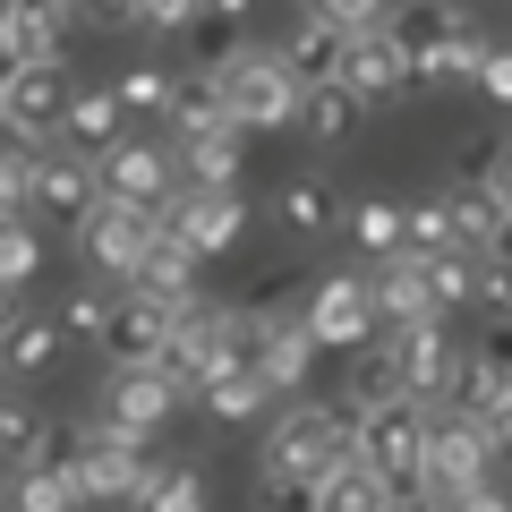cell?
Masks as SVG:
<instances>
[{
    "label": "cell",
    "mask_w": 512,
    "mask_h": 512,
    "mask_svg": "<svg viewBox=\"0 0 512 512\" xmlns=\"http://www.w3.org/2000/svg\"><path fill=\"white\" fill-rule=\"evenodd\" d=\"M367 299H376V325H444L436 291H427V256H410V248L367 265Z\"/></svg>",
    "instance_id": "5bb4252c"
},
{
    "label": "cell",
    "mask_w": 512,
    "mask_h": 512,
    "mask_svg": "<svg viewBox=\"0 0 512 512\" xmlns=\"http://www.w3.org/2000/svg\"><path fill=\"white\" fill-rule=\"evenodd\" d=\"M180 393H188V384L171 376V367H111V376H103V402H94V419L128 427V436H154V427L180 410Z\"/></svg>",
    "instance_id": "30bf717a"
},
{
    "label": "cell",
    "mask_w": 512,
    "mask_h": 512,
    "mask_svg": "<svg viewBox=\"0 0 512 512\" xmlns=\"http://www.w3.org/2000/svg\"><path fill=\"white\" fill-rule=\"evenodd\" d=\"M453 512H512V495H495V487H478V495H461Z\"/></svg>",
    "instance_id": "816d5d0a"
},
{
    "label": "cell",
    "mask_w": 512,
    "mask_h": 512,
    "mask_svg": "<svg viewBox=\"0 0 512 512\" xmlns=\"http://www.w3.org/2000/svg\"><path fill=\"white\" fill-rule=\"evenodd\" d=\"M120 111L128 120H171V103H180V77L171 69H154V60H137V69H120Z\"/></svg>",
    "instance_id": "e575fe53"
},
{
    "label": "cell",
    "mask_w": 512,
    "mask_h": 512,
    "mask_svg": "<svg viewBox=\"0 0 512 512\" xmlns=\"http://www.w3.org/2000/svg\"><path fill=\"white\" fill-rule=\"evenodd\" d=\"M487 52H495V35H487V26H470V35H461V43H444V52H419V60H410V69H419V94H444V86H478Z\"/></svg>",
    "instance_id": "f546056e"
},
{
    "label": "cell",
    "mask_w": 512,
    "mask_h": 512,
    "mask_svg": "<svg viewBox=\"0 0 512 512\" xmlns=\"http://www.w3.org/2000/svg\"><path fill=\"white\" fill-rule=\"evenodd\" d=\"M60 9H86V0H60Z\"/></svg>",
    "instance_id": "91938a15"
},
{
    "label": "cell",
    "mask_w": 512,
    "mask_h": 512,
    "mask_svg": "<svg viewBox=\"0 0 512 512\" xmlns=\"http://www.w3.org/2000/svg\"><path fill=\"white\" fill-rule=\"evenodd\" d=\"M9 9H18V0H0V26H9Z\"/></svg>",
    "instance_id": "680465c9"
},
{
    "label": "cell",
    "mask_w": 512,
    "mask_h": 512,
    "mask_svg": "<svg viewBox=\"0 0 512 512\" xmlns=\"http://www.w3.org/2000/svg\"><path fill=\"white\" fill-rule=\"evenodd\" d=\"M77 504H86V495H77V478H69V461H60V453L9 470V512H77Z\"/></svg>",
    "instance_id": "f1b7e54d"
},
{
    "label": "cell",
    "mask_w": 512,
    "mask_h": 512,
    "mask_svg": "<svg viewBox=\"0 0 512 512\" xmlns=\"http://www.w3.org/2000/svg\"><path fill=\"white\" fill-rule=\"evenodd\" d=\"M299 325L316 333V350H359L376 342V299H367V274H325L308 291V308H299Z\"/></svg>",
    "instance_id": "9c48e42d"
},
{
    "label": "cell",
    "mask_w": 512,
    "mask_h": 512,
    "mask_svg": "<svg viewBox=\"0 0 512 512\" xmlns=\"http://www.w3.org/2000/svg\"><path fill=\"white\" fill-rule=\"evenodd\" d=\"M35 265H43V239H35V222H0V291H26L35 282Z\"/></svg>",
    "instance_id": "60d3db41"
},
{
    "label": "cell",
    "mask_w": 512,
    "mask_h": 512,
    "mask_svg": "<svg viewBox=\"0 0 512 512\" xmlns=\"http://www.w3.org/2000/svg\"><path fill=\"white\" fill-rule=\"evenodd\" d=\"M342 410H376V402H402V367H393V342H359V350H342Z\"/></svg>",
    "instance_id": "484cf974"
},
{
    "label": "cell",
    "mask_w": 512,
    "mask_h": 512,
    "mask_svg": "<svg viewBox=\"0 0 512 512\" xmlns=\"http://www.w3.org/2000/svg\"><path fill=\"white\" fill-rule=\"evenodd\" d=\"M18 316H26V308H18V291H0V342L18 333Z\"/></svg>",
    "instance_id": "11a10c76"
},
{
    "label": "cell",
    "mask_w": 512,
    "mask_h": 512,
    "mask_svg": "<svg viewBox=\"0 0 512 512\" xmlns=\"http://www.w3.org/2000/svg\"><path fill=\"white\" fill-rule=\"evenodd\" d=\"M69 359V325L60 316H18V333L0 342V376H52V367Z\"/></svg>",
    "instance_id": "4316f807"
},
{
    "label": "cell",
    "mask_w": 512,
    "mask_h": 512,
    "mask_svg": "<svg viewBox=\"0 0 512 512\" xmlns=\"http://www.w3.org/2000/svg\"><path fill=\"white\" fill-rule=\"evenodd\" d=\"M350 461V410L342 402H291L274 427H265V453L256 470H299V478H325Z\"/></svg>",
    "instance_id": "8992f818"
},
{
    "label": "cell",
    "mask_w": 512,
    "mask_h": 512,
    "mask_svg": "<svg viewBox=\"0 0 512 512\" xmlns=\"http://www.w3.org/2000/svg\"><path fill=\"white\" fill-rule=\"evenodd\" d=\"M384 512H436V504H427V495H393Z\"/></svg>",
    "instance_id": "9f6ffc18"
},
{
    "label": "cell",
    "mask_w": 512,
    "mask_h": 512,
    "mask_svg": "<svg viewBox=\"0 0 512 512\" xmlns=\"http://www.w3.org/2000/svg\"><path fill=\"white\" fill-rule=\"evenodd\" d=\"M60 325H69V342H103V325H111V291H103V282L69 291V299H60Z\"/></svg>",
    "instance_id": "ee69618b"
},
{
    "label": "cell",
    "mask_w": 512,
    "mask_h": 512,
    "mask_svg": "<svg viewBox=\"0 0 512 512\" xmlns=\"http://www.w3.org/2000/svg\"><path fill=\"white\" fill-rule=\"evenodd\" d=\"M9 69H18V60H9V52H0V94H9Z\"/></svg>",
    "instance_id": "6f0895ef"
},
{
    "label": "cell",
    "mask_w": 512,
    "mask_h": 512,
    "mask_svg": "<svg viewBox=\"0 0 512 512\" xmlns=\"http://www.w3.org/2000/svg\"><path fill=\"white\" fill-rule=\"evenodd\" d=\"M94 205H103V171L86 163V154H69V146H43L35 154V214H52V222H86Z\"/></svg>",
    "instance_id": "9a60e30c"
},
{
    "label": "cell",
    "mask_w": 512,
    "mask_h": 512,
    "mask_svg": "<svg viewBox=\"0 0 512 512\" xmlns=\"http://www.w3.org/2000/svg\"><path fill=\"white\" fill-rule=\"evenodd\" d=\"M444 214H453V239H461V248H478V256H487L495 222H504V197H495V188L453 180V188H444Z\"/></svg>",
    "instance_id": "836d02e7"
},
{
    "label": "cell",
    "mask_w": 512,
    "mask_h": 512,
    "mask_svg": "<svg viewBox=\"0 0 512 512\" xmlns=\"http://www.w3.org/2000/svg\"><path fill=\"white\" fill-rule=\"evenodd\" d=\"M470 26H478V18L461 9V0H393V9H384V35L402 43L410 60H419V52H444V43H461Z\"/></svg>",
    "instance_id": "44dd1931"
},
{
    "label": "cell",
    "mask_w": 512,
    "mask_h": 512,
    "mask_svg": "<svg viewBox=\"0 0 512 512\" xmlns=\"http://www.w3.org/2000/svg\"><path fill=\"white\" fill-rule=\"evenodd\" d=\"M487 256H495V265H512V214L495 222V239H487Z\"/></svg>",
    "instance_id": "db71d44e"
},
{
    "label": "cell",
    "mask_w": 512,
    "mask_h": 512,
    "mask_svg": "<svg viewBox=\"0 0 512 512\" xmlns=\"http://www.w3.org/2000/svg\"><path fill=\"white\" fill-rule=\"evenodd\" d=\"M342 231L359 239V256L376 265V256H393V248H402V205H393V197H359V205L342 214Z\"/></svg>",
    "instance_id": "d590c367"
},
{
    "label": "cell",
    "mask_w": 512,
    "mask_h": 512,
    "mask_svg": "<svg viewBox=\"0 0 512 512\" xmlns=\"http://www.w3.org/2000/svg\"><path fill=\"white\" fill-rule=\"evenodd\" d=\"M495 453H504V444H495V427L436 410V427H427V461H419V487H410V495H427L436 512H453L461 495H478V487H487Z\"/></svg>",
    "instance_id": "277c9868"
},
{
    "label": "cell",
    "mask_w": 512,
    "mask_h": 512,
    "mask_svg": "<svg viewBox=\"0 0 512 512\" xmlns=\"http://www.w3.org/2000/svg\"><path fill=\"white\" fill-rule=\"evenodd\" d=\"M205 86H214V103L231 111V128H248V137H265V128H299V94H308L291 69H282V52H256V43L214 52Z\"/></svg>",
    "instance_id": "6da1fadb"
},
{
    "label": "cell",
    "mask_w": 512,
    "mask_h": 512,
    "mask_svg": "<svg viewBox=\"0 0 512 512\" xmlns=\"http://www.w3.org/2000/svg\"><path fill=\"white\" fill-rule=\"evenodd\" d=\"M427 427H436V402H376V410H350V461L384 478L393 495L419 487V461H427Z\"/></svg>",
    "instance_id": "7a4b0ae2"
},
{
    "label": "cell",
    "mask_w": 512,
    "mask_h": 512,
    "mask_svg": "<svg viewBox=\"0 0 512 512\" xmlns=\"http://www.w3.org/2000/svg\"><path fill=\"white\" fill-rule=\"evenodd\" d=\"M52 453V436H43V410L26 402V393H9L0 384V470H26V461Z\"/></svg>",
    "instance_id": "1f68e13d"
},
{
    "label": "cell",
    "mask_w": 512,
    "mask_h": 512,
    "mask_svg": "<svg viewBox=\"0 0 512 512\" xmlns=\"http://www.w3.org/2000/svg\"><path fill=\"white\" fill-rule=\"evenodd\" d=\"M163 231L197 256H231L239 231H248V205H239V188H180L163 205Z\"/></svg>",
    "instance_id": "8fae6325"
},
{
    "label": "cell",
    "mask_w": 512,
    "mask_h": 512,
    "mask_svg": "<svg viewBox=\"0 0 512 512\" xmlns=\"http://www.w3.org/2000/svg\"><path fill=\"white\" fill-rule=\"evenodd\" d=\"M171 163H180V188H239V171H248V137H239V128H214V137L171 146Z\"/></svg>",
    "instance_id": "cb8c5ba5"
},
{
    "label": "cell",
    "mask_w": 512,
    "mask_h": 512,
    "mask_svg": "<svg viewBox=\"0 0 512 512\" xmlns=\"http://www.w3.org/2000/svg\"><path fill=\"white\" fill-rule=\"evenodd\" d=\"M308 9H316L325 26H342V35H367V26H384L393 0H308Z\"/></svg>",
    "instance_id": "f6af8a7d"
},
{
    "label": "cell",
    "mask_w": 512,
    "mask_h": 512,
    "mask_svg": "<svg viewBox=\"0 0 512 512\" xmlns=\"http://www.w3.org/2000/svg\"><path fill=\"white\" fill-rule=\"evenodd\" d=\"M205 18H222V26H239V18H256V0H205Z\"/></svg>",
    "instance_id": "f5cc1de1"
},
{
    "label": "cell",
    "mask_w": 512,
    "mask_h": 512,
    "mask_svg": "<svg viewBox=\"0 0 512 512\" xmlns=\"http://www.w3.org/2000/svg\"><path fill=\"white\" fill-rule=\"evenodd\" d=\"M128 512H205V470L197 461H154Z\"/></svg>",
    "instance_id": "d6a6232c"
},
{
    "label": "cell",
    "mask_w": 512,
    "mask_h": 512,
    "mask_svg": "<svg viewBox=\"0 0 512 512\" xmlns=\"http://www.w3.org/2000/svg\"><path fill=\"white\" fill-rule=\"evenodd\" d=\"M94 26H146V0H86Z\"/></svg>",
    "instance_id": "681fc988"
},
{
    "label": "cell",
    "mask_w": 512,
    "mask_h": 512,
    "mask_svg": "<svg viewBox=\"0 0 512 512\" xmlns=\"http://www.w3.org/2000/svg\"><path fill=\"white\" fill-rule=\"evenodd\" d=\"M18 214H35V146H0V222H18Z\"/></svg>",
    "instance_id": "b9f144b4"
},
{
    "label": "cell",
    "mask_w": 512,
    "mask_h": 512,
    "mask_svg": "<svg viewBox=\"0 0 512 512\" xmlns=\"http://www.w3.org/2000/svg\"><path fill=\"white\" fill-rule=\"evenodd\" d=\"M342 86L359 94V103H393V94H419V69H410V52L384 35V26H367V35H350Z\"/></svg>",
    "instance_id": "2e32d148"
},
{
    "label": "cell",
    "mask_w": 512,
    "mask_h": 512,
    "mask_svg": "<svg viewBox=\"0 0 512 512\" xmlns=\"http://www.w3.org/2000/svg\"><path fill=\"white\" fill-rule=\"evenodd\" d=\"M384 342H393V367H402V393L410 402H444V384H453V333L444 325H384Z\"/></svg>",
    "instance_id": "e0dca14e"
},
{
    "label": "cell",
    "mask_w": 512,
    "mask_h": 512,
    "mask_svg": "<svg viewBox=\"0 0 512 512\" xmlns=\"http://www.w3.org/2000/svg\"><path fill=\"white\" fill-rule=\"evenodd\" d=\"M197 265H205V256L197 248H180V239H154V256H146V265H137V282H128V291H146V299H171V308H180V299L188 291H197Z\"/></svg>",
    "instance_id": "4dcf8cb0"
},
{
    "label": "cell",
    "mask_w": 512,
    "mask_h": 512,
    "mask_svg": "<svg viewBox=\"0 0 512 512\" xmlns=\"http://www.w3.org/2000/svg\"><path fill=\"white\" fill-rule=\"evenodd\" d=\"M60 461H69V478H77V495L86 504H137V487H146V436H128V427H111V419H94V427H77L69 444H60Z\"/></svg>",
    "instance_id": "5b68a950"
},
{
    "label": "cell",
    "mask_w": 512,
    "mask_h": 512,
    "mask_svg": "<svg viewBox=\"0 0 512 512\" xmlns=\"http://www.w3.org/2000/svg\"><path fill=\"white\" fill-rule=\"evenodd\" d=\"M256 512H325V478H299V470H256Z\"/></svg>",
    "instance_id": "ab89813d"
},
{
    "label": "cell",
    "mask_w": 512,
    "mask_h": 512,
    "mask_svg": "<svg viewBox=\"0 0 512 512\" xmlns=\"http://www.w3.org/2000/svg\"><path fill=\"white\" fill-rule=\"evenodd\" d=\"M94 171H103V197H120V205H146V214H163V205L180 197V163H171V146H146V137L111 146Z\"/></svg>",
    "instance_id": "7c38bea8"
},
{
    "label": "cell",
    "mask_w": 512,
    "mask_h": 512,
    "mask_svg": "<svg viewBox=\"0 0 512 512\" xmlns=\"http://www.w3.org/2000/svg\"><path fill=\"white\" fill-rule=\"evenodd\" d=\"M60 146L86 154V163H103L111 146H128V111L111 86H69V111H60Z\"/></svg>",
    "instance_id": "d6986e66"
},
{
    "label": "cell",
    "mask_w": 512,
    "mask_h": 512,
    "mask_svg": "<svg viewBox=\"0 0 512 512\" xmlns=\"http://www.w3.org/2000/svg\"><path fill=\"white\" fill-rule=\"evenodd\" d=\"M154 239H163V214H146V205H120V197H103L86 222H77V256H86L103 282H137V265L154 256Z\"/></svg>",
    "instance_id": "52a82bcc"
},
{
    "label": "cell",
    "mask_w": 512,
    "mask_h": 512,
    "mask_svg": "<svg viewBox=\"0 0 512 512\" xmlns=\"http://www.w3.org/2000/svg\"><path fill=\"white\" fill-rule=\"evenodd\" d=\"M359 120H367V103L342 86V77L299 94V128H308V146H325V154H333V146H350V137H359Z\"/></svg>",
    "instance_id": "83f0119b"
},
{
    "label": "cell",
    "mask_w": 512,
    "mask_h": 512,
    "mask_svg": "<svg viewBox=\"0 0 512 512\" xmlns=\"http://www.w3.org/2000/svg\"><path fill=\"white\" fill-rule=\"evenodd\" d=\"M60 111H69V60H18L9 94H0V120L18 146H60Z\"/></svg>",
    "instance_id": "ba28073f"
},
{
    "label": "cell",
    "mask_w": 512,
    "mask_h": 512,
    "mask_svg": "<svg viewBox=\"0 0 512 512\" xmlns=\"http://www.w3.org/2000/svg\"><path fill=\"white\" fill-rule=\"evenodd\" d=\"M171 146H188V137H214V128H231V111H222L214 103V86H205V77H197V86H180V103H171ZM239 137H248V128H239Z\"/></svg>",
    "instance_id": "f35d334b"
},
{
    "label": "cell",
    "mask_w": 512,
    "mask_h": 512,
    "mask_svg": "<svg viewBox=\"0 0 512 512\" xmlns=\"http://www.w3.org/2000/svg\"><path fill=\"white\" fill-rule=\"evenodd\" d=\"M478 86H487V103H504V111H512V43H495V52H487Z\"/></svg>",
    "instance_id": "c3c4849f"
},
{
    "label": "cell",
    "mask_w": 512,
    "mask_h": 512,
    "mask_svg": "<svg viewBox=\"0 0 512 512\" xmlns=\"http://www.w3.org/2000/svg\"><path fill=\"white\" fill-rule=\"evenodd\" d=\"M274 52H282V69H291L299 86H333L342 60H350V35H342V26H325L316 9H299V26L274 43Z\"/></svg>",
    "instance_id": "7402d4cb"
},
{
    "label": "cell",
    "mask_w": 512,
    "mask_h": 512,
    "mask_svg": "<svg viewBox=\"0 0 512 512\" xmlns=\"http://www.w3.org/2000/svg\"><path fill=\"white\" fill-rule=\"evenodd\" d=\"M103 350L111 367H163L171 350V299H146V291H120L111 299V325H103Z\"/></svg>",
    "instance_id": "4fadbf2b"
},
{
    "label": "cell",
    "mask_w": 512,
    "mask_h": 512,
    "mask_svg": "<svg viewBox=\"0 0 512 512\" xmlns=\"http://www.w3.org/2000/svg\"><path fill=\"white\" fill-rule=\"evenodd\" d=\"M487 188H495V197H504V214H512V137H504V146H495V171H487Z\"/></svg>",
    "instance_id": "f907efd6"
},
{
    "label": "cell",
    "mask_w": 512,
    "mask_h": 512,
    "mask_svg": "<svg viewBox=\"0 0 512 512\" xmlns=\"http://www.w3.org/2000/svg\"><path fill=\"white\" fill-rule=\"evenodd\" d=\"M239 350H248V308H231V299H205V291H188L180 308H171V350H163V367L197 393L214 367H231Z\"/></svg>",
    "instance_id": "3957f363"
},
{
    "label": "cell",
    "mask_w": 512,
    "mask_h": 512,
    "mask_svg": "<svg viewBox=\"0 0 512 512\" xmlns=\"http://www.w3.org/2000/svg\"><path fill=\"white\" fill-rule=\"evenodd\" d=\"M188 402H197L205 419H222V427H248L256 410L274 402V393H265V376H256L248 359H231V367H214V376H205L197 393H188Z\"/></svg>",
    "instance_id": "d4e9b609"
},
{
    "label": "cell",
    "mask_w": 512,
    "mask_h": 512,
    "mask_svg": "<svg viewBox=\"0 0 512 512\" xmlns=\"http://www.w3.org/2000/svg\"><path fill=\"white\" fill-rule=\"evenodd\" d=\"M478 308H487V325H512V265L478 256Z\"/></svg>",
    "instance_id": "bcb514c9"
},
{
    "label": "cell",
    "mask_w": 512,
    "mask_h": 512,
    "mask_svg": "<svg viewBox=\"0 0 512 512\" xmlns=\"http://www.w3.org/2000/svg\"><path fill=\"white\" fill-rule=\"evenodd\" d=\"M393 504V487H384L367 461H342V470H325V512H384Z\"/></svg>",
    "instance_id": "74e56055"
},
{
    "label": "cell",
    "mask_w": 512,
    "mask_h": 512,
    "mask_svg": "<svg viewBox=\"0 0 512 512\" xmlns=\"http://www.w3.org/2000/svg\"><path fill=\"white\" fill-rule=\"evenodd\" d=\"M427 291H436V308H478V248H444L427 256Z\"/></svg>",
    "instance_id": "8d00e7d4"
},
{
    "label": "cell",
    "mask_w": 512,
    "mask_h": 512,
    "mask_svg": "<svg viewBox=\"0 0 512 512\" xmlns=\"http://www.w3.org/2000/svg\"><path fill=\"white\" fill-rule=\"evenodd\" d=\"M402 248H410V256H444V248H461V239H453V214H444V197L402 205Z\"/></svg>",
    "instance_id": "7bdbcfd3"
},
{
    "label": "cell",
    "mask_w": 512,
    "mask_h": 512,
    "mask_svg": "<svg viewBox=\"0 0 512 512\" xmlns=\"http://www.w3.org/2000/svg\"><path fill=\"white\" fill-rule=\"evenodd\" d=\"M69 18L77 9H60V0H18L9 26H0V52L9 60H69Z\"/></svg>",
    "instance_id": "603a6c76"
},
{
    "label": "cell",
    "mask_w": 512,
    "mask_h": 512,
    "mask_svg": "<svg viewBox=\"0 0 512 512\" xmlns=\"http://www.w3.org/2000/svg\"><path fill=\"white\" fill-rule=\"evenodd\" d=\"M205 18V0H146V35H188Z\"/></svg>",
    "instance_id": "7dc6e473"
},
{
    "label": "cell",
    "mask_w": 512,
    "mask_h": 512,
    "mask_svg": "<svg viewBox=\"0 0 512 512\" xmlns=\"http://www.w3.org/2000/svg\"><path fill=\"white\" fill-rule=\"evenodd\" d=\"M436 410L495 427V419L512 410V367H504V359H487V350H461V359H453V384H444V402H436Z\"/></svg>",
    "instance_id": "ffe728a7"
},
{
    "label": "cell",
    "mask_w": 512,
    "mask_h": 512,
    "mask_svg": "<svg viewBox=\"0 0 512 512\" xmlns=\"http://www.w3.org/2000/svg\"><path fill=\"white\" fill-rule=\"evenodd\" d=\"M342 214H350V205H342V188H333L325 171H291V180L274 188V222L299 239V248L333 239V231H342Z\"/></svg>",
    "instance_id": "ac0fdd59"
}]
</instances>
